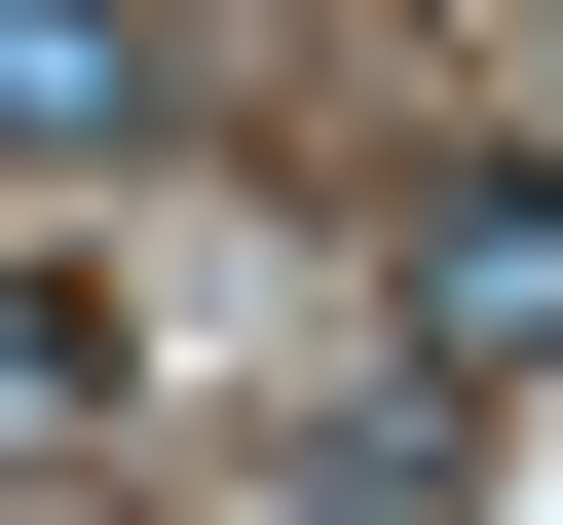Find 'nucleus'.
<instances>
[{"instance_id":"nucleus-1","label":"nucleus","mask_w":563,"mask_h":525,"mask_svg":"<svg viewBox=\"0 0 563 525\" xmlns=\"http://www.w3.org/2000/svg\"><path fill=\"white\" fill-rule=\"evenodd\" d=\"M376 301H413V376H526V413H563V150H451V188L376 225Z\"/></svg>"},{"instance_id":"nucleus-2","label":"nucleus","mask_w":563,"mask_h":525,"mask_svg":"<svg viewBox=\"0 0 563 525\" xmlns=\"http://www.w3.org/2000/svg\"><path fill=\"white\" fill-rule=\"evenodd\" d=\"M188 113V0H0V188H113Z\"/></svg>"},{"instance_id":"nucleus-3","label":"nucleus","mask_w":563,"mask_h":525,"mask_svg":"<svg viewBox=\"0 0 563 525\" xmlns=\"http://www.w3.org/2000/svg\"><path fill=\"white\" fill-rule=\"evenodd\" d=\"M526 76H563V38H526Z\"/></svg>"}]
</instances>
